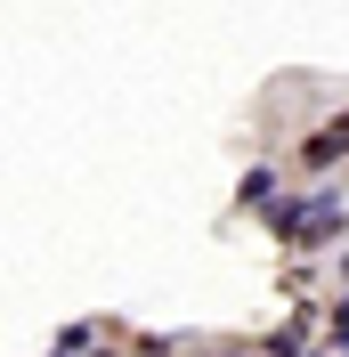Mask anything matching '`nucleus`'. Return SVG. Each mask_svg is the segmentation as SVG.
Returning <instances> with one entry per match:
<instances>
[{
    "instance_id": "f03ea898",
    "label": "nucleus",
    "mask_w": 349,
    "mask_h": 357,
    "mask_svg": "<svg viewBox=\"0 0 349 357\" xmlns=\"http://www.w3.org/2000/svg\"><path fill=\"white\" fill-rule=\"evenodd\" d=\"M219 357H252V349H219Z\"/></svg>"
},
{
    "instance_id": "f257e3e1",
    "label": "nucleus",
    "mask_w": 349,
    "mask_h": 357,
    "mask_svg": "<svg viewBox=\"0 0 349 357\" xmlns=\"http://www.w3.org/2000/svg\"><path fill=\"white\" fill-rule=\"evenodd\" d=\"M341 155H349V114H333L325 130H317V138L301 146V171H333Z\"/></svg>"
},
{
    "instance_id": "7ed1b4c3",
    "label": "nucleus",
    "mask_w": 349,
    "mask_h": 357,
    "mask_svg": "<svg viewBox=\"0 0 349 357\" xmlns=\"http://www.w3.org/2000/svg\"><path fill=\"white\" fill-rule=\"evenodd\" d=\"M89 357H114V349H89Z\"/></svg>"
}]
</instances>
